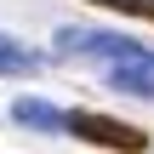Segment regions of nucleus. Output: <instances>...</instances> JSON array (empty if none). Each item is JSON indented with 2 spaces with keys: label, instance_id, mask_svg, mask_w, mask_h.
Instances as JSON below:
<instances>
[{
  "label": "nucleus",
  "instance_id": "obj_2",
  "mask_svg": "<svg viewBox=\"0 0 154 154\" xmlns=\"http://www.w3.org/2000/svg\"><path fill=\"white\" fill-rule=\"evenodd\" d=\"M57 51H63V57H109V63L143 57V46H137V40L109 34V29H57Z\"/></svg>",
  "mask_w": 154,
  "mask_h": 154
},
{
  "label": "nucleus",
  "instance_id": "obj_1",
  "mask_svg": "<svg viewBox=\"0 0 154 154\" xmlns=\"http://www.w3.org/2000/svg\"><path fill=\"white\" fill-rule=\"evenodd\" d=\"M69 137H80L91 149H114V154H149V131L143 126H126V120L97 114V109H69Z\"/></svg>",
  "mask_w": 154,
  "mask_h": 154
},
{
  "label": "nucleus",
  "instance_id": "obj_3",
  "mask_svg": "<svg viewBox=\"0 0 154 154\" xmlns=\"http://www.w3.org/2000/svg\"><path fill=\"white\" fill-rule=\"evenodd\" d=\"M109 86L126 91V97H143V103H149V97H154V51L114 63V69H109Z\"/></svg>",
  "mask_w": 154,
  "mask_h": 154
},
{
  "label": "nucleus",
  "instance_id": "obj_6",
  "mask_svg": "<svg viewBox=\"0 0 154 154\" xmlns=\"http://www.w3.org/2000/svg\"><path fill=\"white\" fill-rule=\"evenodd\" d=\"M91 6L120 11V17H143V23H154V0H91Z\"/></svg>",
  "mask_w": 154,
  "mask_h": 154
},
{
  "label": "nucleus",
  "instance_id": "obj_4",
  "mask_svg": "<svg viewBox=\"0 0 154 154\" xmlns=\"http://www.w3.org/2000/svg\"><path fill=\"white\" fill-rule=\"evenodd\" d=\"M11 120L17 126H34V131H69V114L51 109V103H40V97H17L11 103Z\"/></svg>",
  "mask_w": 154,
  "mask_h": 154
},
{
  "label": "nucleus",
  "instance_id": "obj_5",
  "mask_svg": "<svg viewBox=\"0 0 154 154\" xmlns=\"http://www.w3.org/2000/svg\"><path fill=\"white\" fill-rule=\"evenodd\" d=\"M40 69H46V57H40V51H29L23 40L0 34V74H17V80H23V74H40Z\"/></svg>",
  "mask_w": 154,
  "mask_h": 154
}]
</instances>
